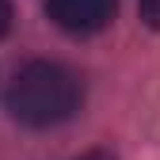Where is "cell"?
I'll use <instances>...</instances> for the list:
<instances>
[{
	"mask_svg": "<svg viewBox=\"0 0 160 160\" xmlns=\"http://www.w3.org/2000/svg\"><path fill=\"white\" fill-rule=\"evenodd\" d=\"M80 76L57 61H31L27 69H19L12 88H8V111L15 122L46 130L72 118V111L80 107Z\"/></svg>",
	"mask_w": 160,
	"mask_h": 160,
	"instance_id": "cell-1",
	"label": "cell"
},
{
	"mask_svg": "<svg viewBox=\"0 0 160 160\" xmlns=\"http://www.w3.org/2000/svg\"><path fill=\"white\" fill-rule=\"evenodd\" d=\"M118 0H46L50 19L69 34H95L114 19Z\"/></svg>",
	"mask_w": 160,
	"mask_h": 160,
	"instance_id": "cell-2",
	"label": "cell"
},
{
	"mask_svg": "<svg viewBox=\"0 0 160 160\" xmlns=\"http://www.w3.org/2000/svg\"><path fill=\"white\" fill-rule=\"evenodd\" d=\"M141 4V19L149 27H160V0H137Z\"/></svg>",
	"mask_w": 160,
	"mask_h": 160,
	"instance_id": "cell-3",
	"label": "cell"
},
{
	"mask_svg": "<svg viewBox=\"0 0 160 160\" xmlns=\"http://www.w3.org/2000/svg\"><path fill=\"white\" fill-rule=\"evenodd\" d=\"M8 27H12V0H0V38L8 34Z\"/></svg>",
	"mask_w": 160,
	"mask_h": 160,
	"instance_id": "cell-4",
	"label": "cell"
},
{
	"mask_svg": "<svg viewBox=\"0 0 160 160\" xmlns=\"http://www.w3.org/2000/svg\"><path fill=\"white\" fill-rule=\"evenodd\" d=\"M80 160H111L107 152H88V156H80Z\"/></svg>",
	"mask_w": 160,
	"mask_h": 160,
	"instance_id": "cell-5",
	"label": "cell"
}]
</instances>
